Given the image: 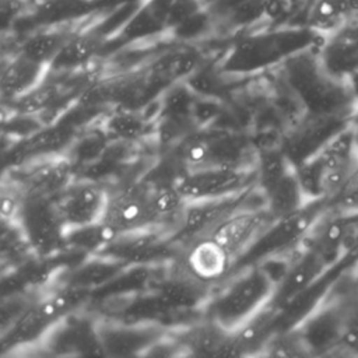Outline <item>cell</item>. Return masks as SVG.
Returning a JSON list of instances; mask_svg holds the SVG:
<instances>
[{
    "instance_id": "cb8c5ba5",
    "label": "cell",
    "mask_w": 358,
    "mask_h": 358,
    "mask_svg": "<svg viewBox=\"0 0 358 358\" xmlns=\"http://www.w3.org/2000/svg\"><path fill=\"white\" fill-rule=\"evenodd\" d=\"M144 130L143 120L134 113L120 112L110 116L106 122V133L117 138H136Z\"/></svg>"
},
{
    "instance_id": "6da1fadb",
    "label": "cell",
    "mask_w": 358,
    "mask_h": 358,
    "mask_svg": "<svg viewBox=\"0 0 358 358\" xmlns=\"http://www.w3.org/2000/svg\"><path fill=\"white\" fill-rule=\"evenodd\" d=\"M282 66L288 87L309 115L350 120L358 110L357 95L348 80L330 73L319 53L302 50Z\"/></svg>"
},
{
    "instance_id": "9a60e30c",
    "label": "cell",
    "mask_w": 358,
    "mask_h": 358,
    "mask_svg": "<svg viewBox=\"0 0 358 358\" xmlns=\"http://www.w3.org/2000/svg\"><path fill=\"white\" fill-rule=\"evenodd\" d=\"M232 266L228 252L207 235L197 238L185 257L186 271L207 284L224 278Z\"/></svg>"
},
{
    "instance_id": "7c38bea8",
    "label": "cell",
    "mask_w": 358,
    "mask_h": 358,
    "mask_svg": "<svg viewBox=\"0 0 358 358\" xmlns=\"http://www.w3.org/2000/svg\"><path fill=\"white\" fill-rule=\"evenodd\" d=\"M49 70L48 64L28 57L21 50L0 59V96L6 99L24 96L43 83Z\"/></svg>"
},
{
    "instance_id": "ba28073f",
    "label": "cell",
    "mask_w": 358,
    "mask_h": 358,
    "mask_svg": "<svg viewBox=\"0 0 358 358\" xmlns=\"http://www.w3.org/2000/svg\"><path fill=\"white\" fill-rule=\"evenodd\" d=\"M273 220L274 218L264 204H245L221 220L207 234V236L222 246L235 263L253 245Z\"/></svg>"
},
{
    "instance_id": "3957f363",
    "label": "cell",
    "mask_w": 358,
    "mask_h": 358,
    "mask_svg": "<svg viewBox=\"0 0 358 358\" xmlns=\"http://www.w3.org/2000/svg\"><path fill=\"white\" fill-rule=\"evenodd\" d=\"M316 35L305 28H277L241 38L228 53L222 69L228 73H253L282 64L291 56L312 49Z\"/></svg>"
},
{
    "instance_id": "8fae6325",
    "label": "cell",
    "mask_w": 358,
    "mask_h": 358,
    "mask_svg": "<svg viewBox=\"0 0 358 358\" xmlns=\"http://www.w3.org/2000/svg\"><path fill=\"white\" fill-rule=\"evenodd\" d=\"M255 187L236 194L186 201L179 217L182 231L197 238L207 235L221 220L245 206Z\"/></svg>"
},
{
    "instance_id": "52a82bcc",
    "label": "cell",
    "mask_w": 358,
    "mask_h": 358,
    "mask_svg": "<svg viewBox=\"0 0 358 358\" xmlns=\"http://www.w3.org/2000/svg\"><path fill=\"white\" fill-rule=\"evenodd\" d=\"M110 194L91 182L64 186L52 201L63 227L87 228L102 225Z\"/></svg>"
},
{
    "instance_id": "44dd1931",
    "label": "cell",
    "mask_w": 358,
    "mask_h": 358,
    "mask_svg": "<svg viewBox=\"0 0 358 358\" xmlns=\"http://www.w3.org/2000/svg\"><path fill=\"white\" fill-rule=\"evenodd\" d=\"M69 298L60 294L38 303L21 319L15 329V336L18 338H24L28 336H34L38 331L41 333L69 306Z\"/></svg>"
},
{
    "instance_id": "9c48e42d",
    "label": "cell",
    "mask_w": 358,
    "mask_h": 358,
    "mask_svg": "<svg viewBox=\"0 0 358 358\" xmlns=\"http://www.w3.org/2000/svg\"><path fill=\"white\" fill-rule=\"evenodd\" d=\"M330 267L309 248L301 245L291 256L284 273L275 282L271 302L281 310L315 285Z\"/></svg>"
},
{
    "instance_id": "5bb4252c",
    "label": "cell",
    "mask_w": 358,
    "mask_h": 358,
    "mask_svg": "<svg viewBox=\"0 0 358 358\" xmlns=\"http://www.w3.org/2000/svg\"><path fill=\"white\" fill-rule=\"evenodd\" d=\"M18 220L32 245L41 249L55 245L62 234L63 225L53 203L43 197H25Z\"/></svg>"
},
{
    "instance_id": "8992f818",
    "label": "cell",
    "mask_w": 358,
    "mask_h": 358,
    "mask_svg": "<svg viewBox=\"0 0 358 358\" xmlns=\"http://www.w3.org/2000/svg\"><path fill=\"white\" fill-rule=\"evenodd\" d=\"M255 186V166L218 164L189 169L175 187L185 201H194L242 193Z\"/></svg>"
},
{
    "instance_id": "d6986e66",
    "label": "cell",
    "mask_w": 358,
    "mask_h": 358,
    "mask_svg": "<svg viewBox=\"0 0 358 358\" xmlns=\"http://www.w3.org/2000/svg\"><path fill=\"white\" fill-rule=\"evenodd\" d=\"M102 43L103 35L95 27L87 29L81 27L50 63V70H67L87 64L98 55Z\"/></svg>"
},
{
    "instance_id": "ac0fdd59",
    "label": "cell",
    "mask_w": 358,
    "mask_h": 358,
    "mask_svg": "<svg viewBox=\"0 0 358 358\" xmlns=\"http://www.w3.org/2000/svg\"><path fill=\"white\" fill-rule=\"evenodd\" d=\"M357 17L358 0H313L306 27L324 39Z\"/></svg>"
},
{
    "instance_id": "d4e9b609",
    "label": "cell",
    "mask_w": 358,
    "mask_h": 358,
    "mask_svg": "<svg viewBox=\"0 0 358 358\" xmlns=\"http://www.w3.org/2000/svg\"><path fill=\"white\" fill-rule=\"evenodd\" d=\"M327 207L340 213L358 214V164L340 193L327 203Z\"/></svg>"
},
{
    "instance_id": "603a6c76",
    "label": "cell",
    "mask_w": 358,
    "mask_h": 358,
    "mask_svg": "<svg viewBox=\"0 0 358 358\" xmlns=\"http://www.w3.org/2000/svg\"><path fill=\"white\" fill-rule=\"evenodd\" d=\"M35 11L28 0H0V35L10 32Z\"/></svg>"
},
{
    "instance_id": "484cf974",
    "label": "cell",
    "mask_w": 358,
    "mask_h": 358,
    "mask_svg": "<svg viewBox=\"0 0 358 358\" xmlns=\"http://www.w3.org/2000/svg\"><path fill=\"white\" fill-rule=\"evenodd\" d=\"M350 127H351V133H352V144H354V151L355 155L358 158V110L352 115V117L350 119Z\"/></svg>"
},
{
    "instance_id": "7402d4cb",
    "label": "cell",
    "mask_w": 358,
    "mask_h": 358,
    "mask_svg": "<svg viewBox=\"0 0 358 358\" xmlns=\"http://www.w3.org/2000/svg\"><path fill=\"white\" fill-rule=\"evenodd\" d=\"M150 203L155 220L179 215L183 210L185 200L175 186H162L150 192Z\"/></svg>"
},
{
    "instance_id": "e0dca14e",
    "label": "cell",
    "mask_w": 358,
    "mask_h": 358,
    "mask_svg": "<svg viewBox=\"0 0 358 358\" xmlns=\"http://www.w3.org/2000/svg\"><path fill=\"white\" fill-rule=\"evenodd\" d=\"M80 28L81 27L76 22H62L42 28L27 36L21 42L18 50L28 57L50 67V63Z\"/></svg>"
},
{
    "instance_id": "4316f807",
    "label": "cell",
    "mask_w": 358,
    "mask_h": 358,
    "mask_svg": "<svg viewBox=\"0 0 358 358\" xmlns=\"http://www.w3.org/2000/svg\"><path fill=\"white\" fill-rule=\"evenodd\" d=\"M36 10L39 8V7H42V6H46L48 3H52L53 0H28Z\"/></svg>"
},
{
    "instance_id": "7a4b0ae2",
    "label": "cell",
    "mask_w": 358,
    "mask_h": 358,
    "mask_svg": "<svg viewBox=\"0 0 358 358\" xmlns=\"http://www.w3.org/2000/svg\"><path fill=\"white\" fill-rule=\"evenodd\" d=\"M274 289L275 281L264 266L241 267L210 301L208 320L232 333L271 301Z\"/></svg>"
},
{
    "instance_id": "83f0119b",
    "label": "cell",
    "mask_w": 358,
    "mask_h": 358,
    "mask_svg": "<svg viewBox=\"0 0 358 358\" xmlns=\"http://www.w3.org/2000/svg\"><path fill=\"white\" fill-rule=\"evenodd\" d=\"M348 271H350V274H351V277H352L354 282H355V284H358V263H357L351 270H348Z\"/></svg>"
},
{
    "instance_id": "4fadbf2b",
    "label": "cell",
    "mask_w": 358,
    "mask_h": 358,
    "mask_svg": "<svg viewBox=\"0 0 358 358\" xmlns=\"http://www.w3.org/2000/svg\"><path fill=\"white\" fill-rule=\"evenodd\" d=\"M319 57L337 77L348 80L358 73V17L323 39Z\"/></svg>"
},
{
    "instance_id": "5b68a950",
    "label": "cell",
    "mask_w": 358,
    "mask_h": 358,
    "mask_svg": "<svg viewBox=\"0 0 358 358\" xmlns=\"http://www.w3.org/2000/svg\"><path fill=\"white\" fill-rule=\"evenodd\" d=\"M255 168L256 189L274 220L289 215L309 203L299 185L295 165L281 147L260 152Z\"/></svg>"
},
{
    "instance_id": "2e32d148",
    "label": "cell",
    "mask_w": 358,
    "mask_h": 358,
    "mask_svg": "<svg viewBox=\"0 0 358 358\" xmlns=\"http://www.w3.org/2000/svg\"><path fill=\"white\" fill-rule=\"evenodd\" d=\"M348 122L350 120L322 117L308 113V119L294 134H291L289 140L285 143V145H282V150L295 165L312 155L327 141V138H330Z\"/></svg>"
},
{
    "instance_id": "ffe728a7",
    "label": "cell",
    "mask_w": 358,
    "mask_h": 358,
    "mask_svg": "<svg viewBox=\"0 0 358 358\" xmlns=\"http://www.w3.org/2000/svg\"><path fill=\"white\" fill-rule=\"evenodd\" d=\"M200 64V55L192 48L172 49L150 66V76L159 81H175L190 76Z\"/></svg>"
},
{
    "instance_id": "277c9868",
    "label": "cell",
    "mask_w": 358,
    "mask_h": 358,
    "mask_svg": "<svg viewBox=\"0 0 358 358\" xmlns=\"http://www.w3.org/2000/svg\"><path fill=\"white\" fill-rule=\"evenodd\" d=\"M326 207V201L315 200L289 215L273 220L232 267L241 268L292 255L302 245L309 229Z\"/></svg>"
},
{
    "instance_id": "30bf717a",
    "label": "cell",
    "mask_w": 358,
    "mask_h": 358,
    "mask_svg": "<svg viewBox=\"0 0 358 358\" xmlns=\"http://www.w3.org/2000/svg\"><path fill=\"white\" fill-rule=\"evenodd\" d=\"M155 222L150 192L131 189L109 197L102 227L112 235H124L144 229Z\"/></svg>"
}]
</instances>
